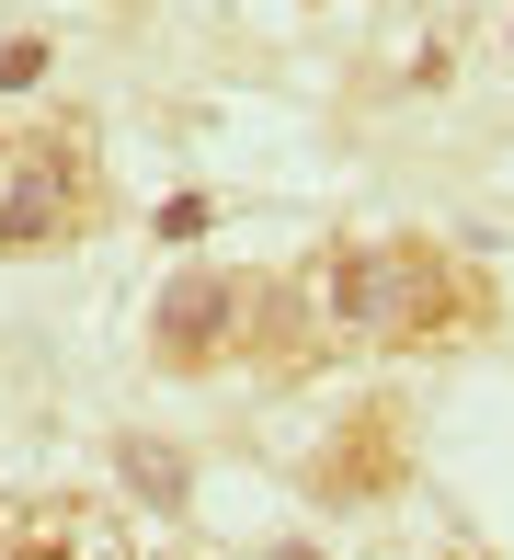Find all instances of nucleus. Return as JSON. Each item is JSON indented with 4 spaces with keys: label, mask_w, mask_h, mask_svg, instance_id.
<instances>
[{
    "label": "nucleus",
    "mask_w": 514,
    "mask_h": 560,
    "mask_svg": "<svg viewBox=\"0 0 514 560\" xmlns=\"http://www.w3.org/2000/svg\"><path fill=\"white\" fill-rule=\"evenodd\" d=\"M492 320V287H480L457 252L434 241H377V343L389 354H446Z\"/></svg>",
    "instance_id": "obj_1"
},
{
    "label": "nucleus",
    "mask_w": 514,
    "mask_h": 560,
    "mask_svg": "<svg viewBox=\"0 0 514 560\" xmlns=\"http://www.w3.org/2000/svg\"><path fill=\"white\" fill-rule=\"evenodd\" d=\"M81 218H92V138L81 126H58V138L0 161V252H46Z\"/></svg>",
    "instance_id": "obj_2"
},
{
    "label": "nucleus",
    "mask_w": 514,
    "mask_h": 560,
    "mask_svg": "<svg viewBox=\"0 0 514 560\" xmlns=\"http://www.w3.org/2000/svg\"><path fill=\"white\" fill-rule=\"evenodd\" d=\"M241 320H252V275H172L161 320H149V343H161V366H229L241 354Z\"/></svg>",
    "instance_id": "obj_3"
},
{
    "label": "nucleus",
    "mask_w": 514,
    "mask_h": 560,
    "mask_svg": "<svg viewBox=\"0 0 514 560\" xmlns=\"http://www.w3.org/2000/svg\"><path fill=\"white\" fill-rule=\"evenodd\" d=\"M400 469H411L400 412H389V400H366V412L331 435V457H320V503H377V492H400Z\"/></svg>",
    "instance_id": "obj_4"
},
{
    "label": "nucleus",
    "mask_w": 514,
    "mask_h": 560,
    "mask_svg": "<svg viewBox=\"0 0 514 560\" xmlns=\"http://www.w3.org/2000/svg\"><path fill=\"white\" fill-rule=\"evenodd\" d=\"M0 560H126V549H115V515H92V503H23L0 526Z\"/></svg>",
    "instance_id": "obj_5"
},
{
    "label": "nucleus",
    "mask_w": 514,
    "mask_h": 560,
    "mask_svg": "<svg viewBox=\"0 0 514 560\" xmlns=\"http://www.w3.org/2000/svg\"><path fill=\"white\" fill-rule=\"evenodd\" d=\"M126 469H138V492H161V503H184V457H161V446H126Z\"/></svg>",
    "instance_id": "obj_6"
},
{
    "label": "nucleus",
    "mask_w": 514,
    "mask_h": 560,
    "mask_svg": "<svg viewBox=\"0 0 514 560\" xmlns=\"http://www.w3.org/2000/svg\"><path fill=\"white\" fill-rule=\"evenodd\" d=\"M23 81H46V46H35V35L0 46V92H23Z\"/></svg>",
    "instance_id": "obj_7"
},
{
    "label": "nucleus",
    "mask_w": 514,
    "mask_h": 560,
    "mask_svg": "<svg viewBox=\"0 0 514 560\" xmlns=\"http://www.w3.org/2000/svg\"><path fill=\"white\" fill-rule=\"evenodd\" d=\"M0 161H12V138H0Z\"/></svg>",
    "instance_id": "obj_8"
}]
</instances>
